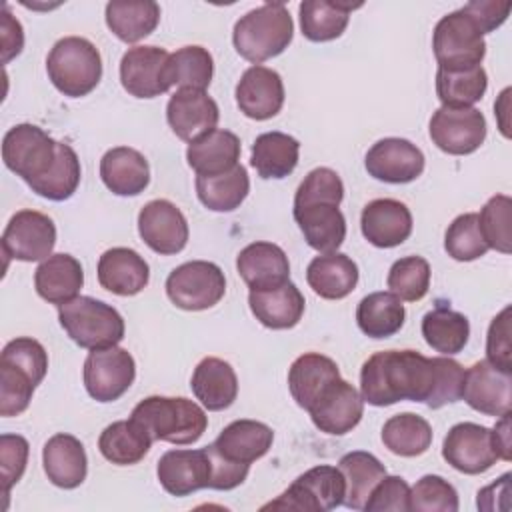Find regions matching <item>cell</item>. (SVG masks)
Returning <instances> with one entry per match:
<instances>
[{
    "label": "cell",
    "mask_w": 512,
    "mask_h": 512,
    "mask_svg": "<svg viewBox=\"0 0 512 512\" xmlns=\"http://www.w3.org/2000/svg\"><path fill=\"white\" fill-rule=\"evenodd\" d=\"M432 50L438 68L466 70L482 66L486 42L474 20L460 8L442 16L434 26Z\"/></svg>",
    "instance_id": "7"
},
{
    "label": "cell",
    "mask_w": 512,
    "mask_h": 512,
    "mask_svg": "<svg viewBox=\"0 0 512 512\" xmlns=\"http://www.w3.org/2000/svg\"><path fill=\"white\" fill-rule=\"evenodd\" d=\"M336 378H340V370L332 358L320 352H306L292 362L288 370V388L296 404L308 412L324 388Z\"/></svg>",
    "instance_id": "34"
},
{
    "label": "cell",
    "mask_w": 512,
    "mask_h": 512,
    "mask_svg": "<svg viewBox=\"0 0 512 512\" xmlns=\"http://www.w3.org/2000/svg\"><path fill=\"white\" fill-rule=\"evenodd\" d=\"M386 284L394 296L406 302H418L430 288V264L422 256H404L390 266Z\"/></svg>",
    "instance_id": "47"
},
{
    "label": "cell",
    "mask_w": 512,
    "mask_h": 512,
    "mask_svg": "<svg viewBox=\"0 0 512 512\" xmlns=\"http://www.w3.org/2000/svg\"><path fill=\"white\" fill-rule=\"evenodd\" d=\"M432 144L446 154L466 156L476 152L486 140V118L484 114L470 108H446L440 106L428 124Z\"/></svg>",
    "instance_id": "12"
},
{
    "label": "cell",
    "mask_w": 512,
    "mask_h": 512,
    "mask_svg": "<svg viewBox=\"0 0 512 512\" xmlns=\"http://www.w3.org/2000/svg\"><path fill=\"white\" fill-rule=\"evenodd\" d=\"M100 178L116 196H138L150 184V166L138 150L116 146L102 156Z\"/></svg>",
    "instance_id": "29"
},
{
    "label": "cell",
    "mask_w": 512,
    "mask_h": 512,
    "mask_svg": "<svg viewBox=\"0 0 512 512\" xmlns=\"http://www.w3.org/2000/svg\"><path fill=\"white\" fill-rule=\"evenodd\" d=\"M488 88V76L482 66L466 70H436V94L446 108H470Z\"/></svg>",
    "instance_id": "44"
},
{
    "label": "cell",
    "mask_w": 512,
    "mask_h": 512,
    "mask_svg": "<svg viewBox=\"0 0 512 512\" xmlns=\"http://www.w3.org/2000/svg\"><path fill=\"white\" fill-rule=\"evenodd\" d=\"M80 176H82V168H80L78 154L70 144L58 142V154H56L54 166L42 178L30 182L28 186L32 188V192H36L42 198L62 202L76 192L80 184Z\"/></svg>",
    "instance_id": "45"
},
{
    "label": "cell",
    "mask_w": 512,
    "mask_h": 512,
    "mask_svg": "<svg viewBox=\"0 0 512 512\" xmlns=\"http://www.w3.org/2000/svg\"><path fill=\"white\" fill-rule=\"evenodd\" d=\"M342 198V178L326 166L310 170L294 194V220L306 244L320 254L336 252L346 238Z\"/></svg>",
    "instance_id": "2"
},
{
    "label": "cell",
    "mask_w": 512,
    "mask_h": 512,
    "mask_svg": "<svg viewBox=\"0 0 512 512\" xmlns=\"http://www.w3.org/2000/svg\"><path fill=\"white\" fill-rule=\"evenodd\" d=\"M510 2H496V0H472L462 6V10L474 20V24L480 28L482 34H488L496 28H500L508 14H510Z\"/></svg>",
    "instance_id": "57"
},
{
    "label": "cell",
    "mask_w": 512,
    "mask_h": 512,
    "mask_svg": "<svg viewBox=\"0 0 512 512\" xmlns=\"http://www.w3.org/2000/svg\"><path fill=\"white\" fill-rule=\"evenodd\" d=\"M422 150L406 138H382L366 152V172L388 184L414 182L424 172Z\"/></svg>",
    "instance_id": "18"
},
{
    "label": "cell",
    "mask_w": 512,
    "mask_h": 512,
    "mask_svg": "<svg viewBox=\"0 0 512 512\" xmlns=\"http://www.w3.org/2000/svg\"><path fill=\"white\" fill-rule=\"evenodd\" d=\"M190 388L206 410L220 412L234 404L238 396V378L226 360L206 356L196 364Z\"/></svg>",
    "instance_id": "30"
},
{
    "label": "cell",
    "mask_w": 512,
    "mask_h": 512,
    "mask_svg": "<svg viewBox=\"0 0 512 512\" xmlns=\"http://www.w3.org/2000/svg\"><path fill=\"white\" fill-rule=\"evenodd\" d=\"M204 448L208 452L210 466H212V476H210L208 488H212V490H232V488L240 486L246 480V476L250 472V466L234 464V462L226 460L224 456H220L216 452V448L212 444H208Z\"/></svg>",
    "instance_id": "56"
},
{
    "label": "cell",
    "mask_w": 512,
    "mask_h": 512,
    "mask_svg": "<svg viewBox=\"0 0 512 512\" xmlns=\"http://www.w3.org/2000/svg\"><path fill=\"white\" fill-rule=\"evenodd\" d=\"M510 492V474H502L496 482L482 488L476 498L478 510H496V498H506Z\"/></svg>",
    "instance_id": "59"
},
{
    "label": "cell",
    "mask_w": 512,
    "mask_h": 512,
    "mask_svg": "<svg viewBox=\"0 0 512 512\" xmlns=\"http://www.w3.org/2000/svg\"><path fill=\"white\" fill-rule=\"evenodd\" d=\"M444 250L458 262H472L484 256L490 248L478 226V214L466 212L456 216L444 234Z\"/></svg>",
    "instance_id": "48"
},
{
    "label": "cell",
    "mask_w": 512,
    "mask_h": 512,
    "mask_svg": "<svg viewBox=\"0 0 512 512\" xmlns=\"http://www.w3.org/2000/svg\"><path fill=\"white\" fill-rule=\"evenodd\" d=\"M84 284L82 264L66 252L50 254L34 272V288L40 298L62 306L74 300Z\"/></svg>",
    "instance_id": "31"
},
{
    "label": "cell",
    "mask_w": 512,
    "mask_h": 512,
    "mask_svg": "<svg viewBox=\"0 0 512 512\" xmlns=\"http://www.w3.org/2000/svg\"><path fill=\"white\" fill-rule=\"evenodd\" d=\"M152 442V436L134 418L116 420L102 430L98 438V450L108 462L116 466H132L148 454Z\"/></svg>",
    "instance_id": "36"
},
{
    "label": "cell",
    "mask_w": 512,
    "mask_h": 512,
    "mask_svg": "<svg viewBox=\"0 0 512 512\" xmlns=\"http://www.w3.org/2000/svg\"><path fill=\"white\" fill-rule=\"evenodd\" d=\"M250 192V178L242 164L216 176H196L198 200L212 212L236 210Z\"/></svg>",
    "instance_id": "42"
},
{
    "label": "cell",
    "mask_w": 512,
    "mask_h": 512,
    "mask_svg": "<svg viewBox=\"0 0 512 512\" xmlns=\"http://www.w3.org/2000/svg\"><path fill=\"white\" fill-rule=\"evenodd\" d=\"M226 294V278L218 264L208 260H190L176 266L166 278V296L188 312H200L216 306Z\"/></svg>",
    "instance_id": "9"
},
{
    "label": "cell",
    "mask_w": 512,
    "mask_h": 512,
    "mask_svg": "<svg viewBox=\"0 0 512 512\" xmlns=\"http://www.w3.org/2000/svg\"><path fill=\"white\" fill-rule=\"evenodd\" d=\"M364 510L368 512H408L410 486L402 476H384L370 492Z\"/></svg>",
    "instance_id": "54"
},
{
    "label": "cell",
    "mask_w": 512,
    "mask_h": 512,
    "mask_svg": "<svg viewBox=\"0 0 512 512\" xmlns=\"http://www.w3.org/2000/svg\"><path fill=\"white\" fill-rule=\"evenodd\" d=\"M98 282L116 296H134L148 286L150 266L132 248L116 246L106 250L98 260Z\"/></svg>",
    "instance_id": "26"
},
{
    "label": "cell",
    "mask_w": 512,
    "mask_h": 512,
    "mask_svg": "<svg viewBox=\"0 0 512 512\" xmlns=\"http://www.w3.org/2000/svg\"><path fill=\"white\" fill-rule=\"evenodd\" d=\"M240 138L224 128H214L186 148V162L196 176H216L238 166Z\"/></svg>",
    "instance_id": "32"
},
{
    "label": "cell",
    "mask_w": 512,
    "mask_h": 512,
    "mask_svg": "<svg viewBox=\"0 0 512 512\" xmlns=\"http://www.w3.org/2000/svg\"><path fill=\"white\" fill-rule=\"evenodd\" d=\"M492 436H494V444H496L500 458L508 462L512 458L510 456V412L500 416V420L492 428Z\"/></svg>",
    "instance_id": "60"
},
{
    "label": "cell",
    "mask_w": 512,
    "mask_h": 512,
    "mask_svg": "<svg viewBox=\"0 0 512 512\" xmlns=\"http://www.w3.org/2000/svg\"><path fill=\"white\" fill-rule=\"evenodd\" d=\"M306 282L324 300H342L358 284L356 262L342 252L320 254L306 268Z\"/></svg>",
    "instance_id": "33"
},
{
    "label": "cell",
    "mask_w": 512,
    "mask_h": 512,
    "mask_svg": "<svg viewBox=\"0 0 512 512\" xmlns=\"http://www.w3.org/2000/svg\"><path fill=\"white\" fill-rule=\"evenodd\" d=\"M56 244V226L48 214L18 210L2 232V252L20 262L46 260Z\"/></svg>",
    "instance_id": "13"
},
{
    "label": "cell",
    "mask_w": 512,
    "mask_h": 512,
    "mask_svg": "<svg viewBox=\"0 0 512 512\" xmlns=\"http://www.w3.org/2000/svg\"><path fill=\"white\" fill-rule=\"evenodd\" d=\"M166 74L172 86L206 90L214 76L212 54L204 46H182L170 54Z\"/></svg>",
    "instance_id": "46"
},
{
    "label": "cell",
    "mask_w": 512,
    "mask_h": 512,
    "mask_svg": "<svg viewBox=\"0 0 512 512\" xmlns=\"http://www.w3.org/2000/svg\"><path fill=\"white\" fill-rule=\"evenodd\" d=\"M22 46H24L22 24L4 6V12H2V62L8 64L14 56H18L22 52Z\"/></svg>",
    "instance_id": "58"
},
{
    "label": "cell",
    "mask_w": 512,
    "mask_h": 512,
    "mask_svg": "<svg viewBox=\"0 0 512 512\" xmlns=\"http://www.w3.org/2000/svg\"><path fill=\"white\" fill-rule=\"evenodd\" d=\"M236 270L250 290L274 288L290 280L286 252L272 242H252L236 256Z\"/></svg>",
    "instance_id": "25"
},
{
    "label": "cell",
    "mask_w": 512,
    "mask_h": 512,
    "mask_svg": "<svg viewBox=\"0 0 512 512\" xmlns=\"http://www.w3.org/2000/svg\"><path fill=\"white\" fill-rule=\"evenodd\" d=\"M360 230L372 246L394 248L412 234V214L400 200L376 198L362 208Z\"/></svg>",
    "instance_id": "23"
},
{
    "label": "cell",
    "mask_w": 512,
    "mask_h": 512,
    "mask_svg": "<svg viewBox=\"0 0 512 512\" xmlns=\"http://www.w3.org/2000/svg\"><path fill=\"white\" fill-rule=\"evenodd\" d=\"M218 118V104L208 96L206 90L178 88L166 106L168 126L180 140L188 144L214 130Z\"/></svg>",
    "instance_id": "20"
},
{
    "label": "cell",
    "mask_w": 512,
    "mask_h": 512,
    "mask_svg": "<svg viewBox=\"0 0 512 512\" xmlns=\"http://www.w3.org/2000/svg\"><path fill=\"white\" fill-rule=\"evenodd\" d=\"M28 440L20 434H2L0 436V476L2 492L8 496L10 488L22 478L28 464Z\"/></svg>",
    "instance_id": "53"
},
{
    "label": "cell",
    "mask_w": 512,
    "mask_h": 512,
    "mask_svg": "<svg viewBox=\"0 0 512 512\" xmlns=\"http://www.w3.org/2000/svg\"><path fill=\"white\" fill-rule=\"evenodd\" d=\"M234 96L244 116L252 120H268L284 106L282 76L272 68L254 64L240 76Z\"/></svg>",
    "instance_id": "21"
},
{
    "label": "cell",
    "mask_w": 512,
    "mask_h": 512,
    "mask_svg": "<svg viewBox=\"0 0 512 512\" xmlns=\"http://www.w3.org/2000/svg\"><path fill=\"white\" fill-rule=\"evenodd\" d=\"M170 54L158 46L128 48L120 60L122 88L134 98H156L172 88L166 66Z\"/></svg>",
    "instance_id": "16"
},
{
    "label": "cell",
    "mask_w": 512,
    "mask_h": 512,
    "mask_svg": "<svg viewBox=\"0 0 512 512\" xmlns=\"http://www.w3.org/2000/svg\"><path fill=\"white\" fill-rule=\"evenodd\" d=\"M406 310L392 292H372L358 302L356 322L368 338H390L404 326Z\"/></svg>",
    "instance_id": "40"
},
{
    "label": "cell",
    "mask_w": 512,
    "mask_h": 512,
    "mask_svg": "<svg viewBox=\"0 0 512 512\" xmlns=\"http://www.w3.org/2000/svg\"><path fill=\"white\" fill-rule=\"evenodd\" d=\"M292 36L294 22L288 8L282 2H268L240 16L232 30V44L244 60L260 64L282 54Z\"/></svg>",
    "instance_id": "4"
},
{
    "label": "cell",
    "mask_w": 512,
    "mask_h": 512,
    "mask_svg": "<svg viewBox=\"0 0 512 512\" xmlns=\"http://www.w3.org/2000/svg\"><path fill=\"white\" fill-rule=\"evenodd\" d=\"M512 372H504L488 360L474 362L464 374L462 398L486 416H502L512 406Z\"/></svg>",
    "instance_id": "19"
},
{
    "label": "cell",
    "mask_w": 512,
    "mask_h": 512,
    "mask_svg": "<svg viewBox=\"0 0 512 512\" xmlns=\"http://www.w3.org/2000/svg\"><path fill=\"white\" fill-rule=\"evenodd\" d=\"M36 382L8 362L0 360V416H18L22 414L32 400Z\"/></svg>",
    "instance_id": "51"
},
{
    "label": "cell",
    "mask_w": 512,
    "mask_h": 512,
    "mask_svg": "<svg viewBox=\"0 0 512 512\" xmlns=\"http://www.w3.org/2000/svg\"><path fill=\"white\" fill-rule=\"evenodd\" d=\"M410 510L456 512L458 510V492L442 476L426 474L410 488Z\"/></svg>",
    "instance_id": "50"
},
{
    "label": "cell",
    "mask_w": 512,
    "mask_h": 512,
    "mask_svg": "<svg viewBox=\"0 0 512 512\" xmlns=\"http://www.w3.org/2000/svg\"><path fill=\"white\" fill-rule=\"evenodd\" d=\"M46 72L58 92L80 98L98 86L102 78V58L90 40L66 36L50 48Z\"/></svg>",
    "instance_id": "5"
},
{
    "label": "cell",
    "mask_w": 512,
    "mask_h": 512,
    "mask_svg": "<svg viewBox=\"0 0 512 512\" xmlns=\"http://www.w3.org/2000/svg\"><path fill=\"white\" fill-rule=\"evenodd\" d=\"M486 360L504 372H512L510 306L492 318L486 334Z\"/></svg>",
    "instance_id": "55"
},
{
    "label": "cell",
    "mask_w": 512,
    "mask_h": 512,
    "mask_svg": "<svg viewBox=\"0 0 512 512\" xmlns=\"http://www.w3.org/2000/svg\"><path fill=\"white\" fill-rule=\"evenodd\" d=\"M84 386L96 402H114L128 392L136 378L132 354L120 346L92 350L84 360Z\"/></svg>",
    "instance_id": "11"
},
{
    "label": "cell",
    "mask_w": 512,
    "mask_h": 512,
    "mask_svg": "<svg viewBox=\"0 0 512 512\" xmlns=\"http://www.w3.org/2000/svg\"><path fill=\"white\" fill-rule=\"evenodd\" d=\"M158 22L160 6L154 0H112L106 4V26L126 44L150 36Z\"/></svg>",
    "instance_id": "35"
},
{
    "label": "cell",
    "mask_w": 512,
    "mask_h": 512,
    "mask_svg": "<svg viewBox=\"0 0 512 512\" xmlns=\"http://www.w3.org/2000/svg\"><path fill=\"white\" fill-rule=\"evenodd\" d=\"M138 234L156 254H178L188 244V220L170 200H150L138 212Z\"/></svg>",
    "instance_id": "15"
},
{
    "label": "cell",
    "mask_w": 512,
    "mask_h": 512,
    "mask_svg": "<svg viewBox=\"0 0 512 512\" xmlns=\"http://www.w3.org/2000/svg\"><path fill=\"white\" fill-rule=\"evenodd\" d=\"M510 210L512 200L506 194L492 196L478 214V226L488 248H494L502 254L512 250V230H510Z\"/></svg>",
    "instance_id": "49"
},
{
    "label": "cell",
    "mask_w": 512,
    "mask_h": 512,
    "mask_svg": "<svg viewBox=\"0 0 512 512\" xmlns=\"http://www.w3.org/2000/svg\"><path fill=\"white\" fill-rule=\"evenodd\" d=\"M248 306L262 326L272 330H288L302 320L306 300L300 288L288 280L274 288L250 290Z\"/></svg>",
    "instance_id": "24"
},
{
    "label": "cell",
    "mask_w": 512,
    "mask_h": 512,
    "mask_svg": "<svg viewBox=\"0 0 512 512\" xmlns=\"http://www.w3.org/2000/svg\"><path fill=\"white\" fill-rule=\"evenodd\" d=\"M160 486L172 496H188L196 490L208 488L212 466L206 448L186 450L176 448L160 456L156 466Z\"/></svg>",
    "instance_id": "22"
},
{
    "label": "cell",
    "mask_w": 512,
    "mask_h": 512,
    "mask_svg": "<svg viewBox=\"0 0 512 512\" xmlns=\"http://www.w3.org/2000/svg\"><path fill=\"white\" fill-rule=\"evenodd\" d=\"M58 320L70 340L88 350L116 346L126 332L122 314L92 296H76L58 306Z\"/></svg>",
    "instance_id": "6"
},
{
    "label": "cell",
    "mask_w": 512,
    "mask_h": 512,
    "mask_svg": "<svg viewBox=\"0 0 512 512\" xmlns=\"http://www.w3.org/2000/svg\"><path fill=\"white\" fill-rule=\"evenodd\" d=\"M308 414L320 432L342 436L356 428L362 420L364 400L350 382L336 378L308 408Z\"/></svg>",
    "instance_id": "17"
},
{
    "label": "cell",
    "mask_w": 512,
    "mask_h": 512,
    "mask_svg": "<svg viewBox=\"0 0 512 512\" xmlns=\"http://www.w3.org/2000/svg\"><path fill=\"white\" fill-rule=\"evenodd\" d=\"M42 464L48 480L64 490L78 488L88 474V458L82 442L72 434H54L42 448Z\"/></svg>",
    "instance_id": "27"
},
{
    "label": "cell",
    "mask_w": 512,
    "mask_h": 512,
    "mask_svg": "<svg viewBox=\"0 0 512 512\" xmlns=\"http://www.w3.org/2000/svg\"><path fill=\"white\" fill-rule=\"evenodd\" d=\"M0 360L8 362L12 366H18L26 374H30V378L36 382V386L44 380V376L48 372V354H46L44 346L30 336H20V338L10 340L2 348Z\"/></svg>",
    "instance_id": "52"
},
{
    "label": "cell",
    "mask_w": 512,
    "mask_h": 512,
    "mask_svg": "<svg viewBox=\"0 0 512 512\" xmlns=\"http://www.w3.org/2000/svg\"><path fill=\"white\" fill-rule=\"evenodd\" d=\"M346 482L340 468L320 464L300 474L276 500L262 506V510H300L326 512L344 504Z\"/></svg>",
    "instance_id": "8"
},
{
    "label": "cell",
    "mask_w": 512,
    "mask_h": 512,
    "mask_svg": "<svg viewBox=\"0 0 512 512\" xmlns=\"http://www.w3.org/2000/svg\"><path fill=\"white\" fill-rule=\"evenodd\" d=\"M274 442V432L268 424L258 420H234L212 442L216 452L234 464H246L260 460Z\"/></svg>",
    "instance_id": "28"
},
{
    "label": "cell",
    "mask_w": 512,
    "mask_h": 512,
    "mask_svg": "<svg viewBox=\"0 0 512 512\" xmlns=\"http://www.w3.org/2000/svg\"><path fill=\"white\" fill-rule=\"evenodd\" d=\"M130 418L142 424L152 440L178 446L198 442L208 428L204 408L182 396H148L134 406Z\"/></svg>",
    "instance_id": "3"
},
{
    "label": "cell",
    "mask_w": 512,
    "mask_h": 512,
    "mask_svg": "<svg viewBox=\"0 0 512 512\" xmlns=\"http://www.w3.org/2000/svg\"><path fill=\"white\" fill-rule=\"evenodd\" d=\"M442 458L462 474H482L500 460L492 430L476 422L454 424L442 442Z\"/></svg>",
    "instance_id": "14"
},
{
    "label": "cell",
    "mask_w": 512,
    "mask_h": 512,
    "mask_svg": "<svg viewBox=\"0 0 512 512\" xmlns=\"http://www.w3.org/2000/svg\"><path fill=\"white\" fill-rule=\"evenodd\" d=\"M464 374L462 364L448 356L426 358L416 350H382L362 364L360 396L372 406L412 400L436 410L462 398Z\"/></svg>",
    "instance_id": "1"
},
{
    "label": "cell",
    "mask_w": 512,
    "mask_h": 512,
    "mask_svg": "<svg viewBox=\"0 0 512 512\" xmlns=\"http://www.w3.org/2000/svg\"><path fill=\"white\" fill-rule=\"evenodd\" d=\"M58 142L36 124H16L2 138V160L26 184L42 178L56 162Z\"/></svg>",
    "instance_id": "10"
},
{
    "label": "cell",
    "mask_w": 512,
    "mask_h": 512,
    "mask_svg": "<svg viewBox=\"0 0 512 512\" xmlns=\"http://www.w3.org/2000/svg\"><path fill=\"white\" fill-rule=\"evenodd\" d=\"M338 468L346 482L344 504L352 510H364L370 492L386 476V466L374 454L354 450L340 458Z\"/></svg>",
    "instance_id": "41"
},
{
    "label": "cell",
    "mask_w": 512,
    "mask_h": 512,
    "mask_svg": "<svg viewBox=\"0 0 512 512\" xmlns=\"http://www.w3.org/2000/svg\"><path fill=\"white\" fill-rule=\"evenodd\" d=\"M300 142L284 132H264L252 144L250 164L260 178H286L298 166Z\"/></svg>",
    "instance_id": "37"
},
{
    "label": "cell",
    "mask_w": 512,
    "mask_h": 512,
    "mask_svg": "<svg viewBox=\"0 0 512 512\" xmlns=\"http://www.w3.org/2000/svg\"><path fill=\"white\" fill-rule=\"evenodd\" d=\"M382 442L392 454L414 458L430 448L432 426L414 412L394 414L382 426Z\"/></svg>",
    "instance_id": "43"
},
{
    "label": "cell",
    "mask_w": 512,
    "mask_h": 512,
    "mask_svg": "<svg viewBox=\"0 0 512 512\" xmlns=\"http://www.w3.org/2000/svg\"><path fill=\"white\" fill-rule=\"evenodd\" d=\"M356 2L342 0H304L300 4V30L310 42H330L342 36Z\"/></svg>",
    "instance_id": "38"
},
{
    "label": "cell",
    "mask_w": 512,
    "mask_h": 512,
    "mask_svg": "<svg viewBox=\"0 0 512 512\" xmlns=\"http://www.w3.org/2000/svg\"><path fill=\"white\" fill-rule=\"evenodd\" d=\"M422 336L432 350L452 356L462 352L468 344L470 322L464 314L446 306V302H438V306L422 318Z\"/></svg>",
    "instance_id": "39"
}]
</instances>
